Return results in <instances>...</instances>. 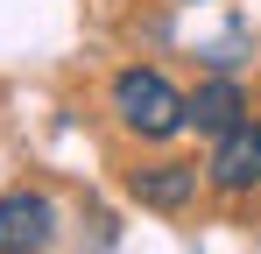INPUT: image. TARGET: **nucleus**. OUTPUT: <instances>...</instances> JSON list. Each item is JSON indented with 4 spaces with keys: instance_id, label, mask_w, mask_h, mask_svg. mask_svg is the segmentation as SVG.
Instances as JSON below:
<instances>
[{
    "instance_id": "5",
    "label": "nucleus",
    "mask_w": 261,
    "mask_h": 254,
    "mask_svg": "<svg viewBox=\"0 0 261 254\" xmlns=\"http://www.w3.org/2000/svg\"><path fill=\"white\" fill-rule=\"evenodd\" d=\"M127 191H134L148 212H184L191 198H198V163H155V169H134Z\"/></svg>"
},
{
    "instance_id": "1",
    "label": "nucleus",
    "mask_w": 261,
    "mask_h": 254,
    "mask_svg": "<svg viewBox=\"0 0 261 254\" xmlns=\"http://www.w3.org/2000/svg\"><path fill=\"white\" fill-rule=\"evenodd\" d=\"M113 113H120V127L127 134H141V141H170V134H184V92H176L163 71H120L113 78Z\"/></svg>"
},
{
    "instance_id": "2",
    "label": "nucleus",
    "mask_w": 261,
    "mask_h": 254,
    "mask_svg": "<svg viewBox=\"0 0 261 254\" xmlns=\"http://www.w3.org/2000/svg\"><path fill=\"white\" fill-rule=\"evenodd\" d=\"M205 184L226 191V198H247L261 184V120H240L212 141V163H205Z\"/></svg>"
},
{
    "instance_id": "3",
    "label": "nucleus",
    "mask_w": 261,
    "mask_h": 254,
    "mask_svg": "<svg viewBox=\"0 0 261 254\" xmlns=\"http://www.w3.org/2000/svg\"><path fill=\"white\" fill-rule=\"evenodd\" d=\"M57 240V205L43 191H7L0 198V254H43Z\"/></svg>"
},
{
    "instance_id": "4",
    "label": "nucleus",
    "mask_w": 261,
    "mask_h": 254,
    "mask_svg": "<svg viewBox=\"0 0 261 254\" xmlns=\"http://www.w3.org/2000/svg\"><path fill=\"white\" fill-rule=\"evenodd\" d=\"M247 120V92H240V78H212V85H198L191 99H184V127H198V134H226V127H240Z\"/></svg>"
}]
</instances>
